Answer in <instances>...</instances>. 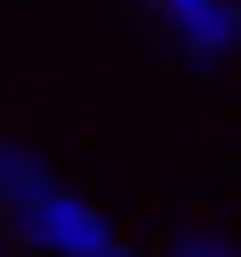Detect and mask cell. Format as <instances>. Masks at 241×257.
I'll return each instance as SVG.
<instances>
[{
  "mask_svg": "<svg viewBox=\"0 0 241 257\" xmlns=\"http://www.w3.org/2000/svg\"><path fill=\"white\" fill-rule=\"evenodd\" d=\"M8 209L24 217V233H32L48 257H129V249H120V233H112L88 201H72L64 185H48V177H40L24 201H8Z\"/></svg>",
  "mask_w": 241,
  "mask_h": 257,
  "instance_id": "6da1fadb",
  "label": "cell"
},
{
  "mask_svg": "<svg viewBox=\"0 0 241 257\" xmlns=\"http://www.w3.org/2000/svg\"><path fill=\"white\" fill-rule=\"evenodd\" d=\"M153 8L169 16V32H177L201 64H217V56L241 48V0H153Z\"/></svg>",
  "mask_w": 241,
  "mask_h": 257,
  "instance_id": "7a4b0ae2",
  "label": "cell"
},
{
  "mask_svg": "<svg viewBox=\"0 0 241 257\" xmlns=\"http://www.w3.org/2000/svg\"><path fill=\"white\" fill-rule=\"evenodd\" d=\"M169 257H233V241H217V233H177Z\"/></svg>",
  "mask_w": 241,
  "mask_h": 257,
  "instance_id": "3957f363",
  "label": "cell"
}]
</instances>
